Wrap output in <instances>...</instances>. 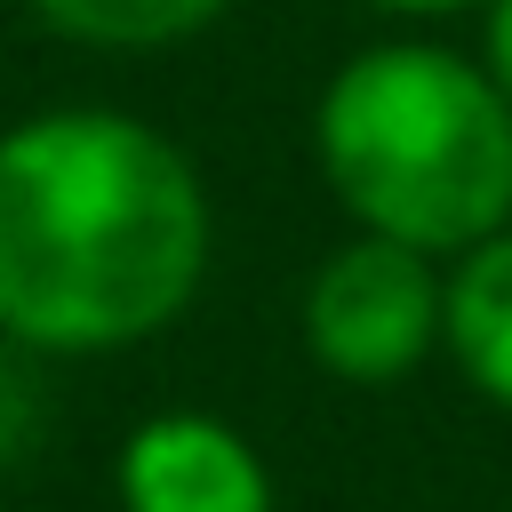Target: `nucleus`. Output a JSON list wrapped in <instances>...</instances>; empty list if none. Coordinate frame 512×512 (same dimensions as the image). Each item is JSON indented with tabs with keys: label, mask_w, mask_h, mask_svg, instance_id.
<instances>
[{
	"label": "nucleus",
	"mask_w": 512,
	"mask_h": 512,
	"mask_svg": "<svg viewBox=\"0 0 512 512\" xmlns=\"http://www.w3.org/2000/svg\"><path fill=\"white\" fill-rule=\"evenodd\" d=\"M208 184L136 112L56 104L0 128V336L24 352H128L208 280Z\"/></svg>",
	"instance_id": "1"
},
{
	"label": "nucleus",
	"mask_w": 512,
	"mask_h": 512,
	"mask_svg": "<svg viewBox=\"0 0 512 512\" xmlns=\"http://www.w3.org/2000/svg\"><path fill=\"white\" fill-rule=\"evenodd\" d=\"M312 160L360 232L424 256H464L512 224V104L440 40L344 56L312 104Z\"/></svg>",
	"instance_id": "2"
},
{
	"label": "nucleus",
	"mask_w": 512,
	"mask_h": 512,
	"mask_svg": "<svg viewBox=\"0 0 512 512\" xmlns=\"http://www.w3.org/2000/svg\"><path fill=\"white\" fill-rule=\"evenodd\" d=\"M440 328H448V272H432L424 248L352 232L304 280V352L336 384L360 392L400 384L440 352Z\"/></svg>",
	"instance_id": "3"
},
{
	"label": "nucleus",
	"mask_w": 512,
	"mask_h": 512,
	"mask_svg": "<svg viewBox=\"0 0 512 512\" xmlns=\"http://www.w3.org/2000/svg\"><path fill=\"white\" fill-rule=\"evenodd\" d=\"M112 496L120 512H280L264 448L208 408L144 416L112 456Z\"/></svg>",
	"instance_id": "4"
},
{
	"label": "nucleus",
	"mask_w": 512,
	"mask_h": 512,
	"mask_svg": "<svg viewBox=\"0 0 512 512\" xmlns=\"http://www.w3.org/2000/svg\"><path fill=\"white\" fill-rule=\"evenodd\" d=\"M448 360L496 408H512V224L448 264Z\"/></svg>",
	"instance_id": "5"
},
{
	"label": "nucleus",
	"mask_w": 512,
	"mask_h": 512,
	"mask_svg": "<svg viewBox=\"0 0 512 512\" xmlns=\"http://www.w3.org/2000/svg\"><path fill=\"white\" fill-rule=\"evenodd\" d=\"M24 8L80 48H176L208 32L232 0H24Z\"/></svg>",
	"instance_id": "6"
},
{
	"label": "nucleus",
	"mask_w": 512,
	"mask_h": 512,
	"mask_svg": "<svg viewBox=\"0 0 512 512\" xmlns=\"http://www.w3.org/2000/svg\"><path fill=\"white\" fill-rule=\"evenodd\" d=\"M480 72H488L496 96L512 104V0H488V24H480Z\"/></svg>",
	"instance_id": "7"
},
{
	"label": "nucleus",
	"mask_w": 512,
	"mask_h": 512,
	"mask_svg": "<svg viewBox=\"0 0 512 512\" xmlns=\"http://www.w3.org/2000/svg\"><path fill=\"white\" fill-rule=\"evenodd\" d=\"M384 16H456V8H488V0H368Z\"/></svg>",
	"instance_id": "8"
}]
</instances>
